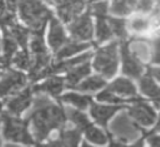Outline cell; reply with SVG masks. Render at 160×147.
I'll return each instance as SVG.
<instances>
[{"label": "cell", "instance_id": "cell-1", "mask_svg": "<svg viewBox=\"0 0 160 147\" xmlns=\"http://www.w3.org/2000/svg\"><path fill=\"white\" fill-rule=\"evenodd\" d=\"M29 121L36 141L41 142L51 131L61 128L66 122L65 111L46 95H38L34 101V109L29 113Z\"/></svg>", "mask_w": 160, "mask_h": 147}, {"label": "cell", "instance_id": "cell-2", "mask_svg": "<svg viewBox=\"0 0 160 147\" xmlns=\"http://www.w3.org/2000/svg\"><path fill=\"white\" fill-rule=\"evenodd\" d=\"M19 11L21 19L32 30H42L45 23L51 19V11L40 0H20Z\"/></svg>", "mask_w": 160, "mask_h": 147}, {"label": "cell", "instance_id": "cell-3", "mask_svg": "<svg viewBox=\"0 0 160 147\" xmlns=\"http://www.w3.org/2000/svg\"><path fill=\"white\" fill-rule=\"evenodd\" d=\"M110 132L116 138V141L111 142V144H122L136 141V138L141 133V129L132 121L130 114L120 113L110 123Z\"/></svg>", "mask_w": 160, "mask_h": 147}, {"label": "cell", "instance_id": "cell-4", "mask_svg": "<svg viewBox=\"0 0 160 147\" xmlns=\"http://www.w3.org/2000/svg\"><path fill=\"white\" fill-rule=\"evenodd\" d=\"M118 43L112 41L98 50L94 68L105 78H111L118 70Z\"/></svg>", "mask_w": 160, "mask_h": 147}, {"label": "cell", "instance_id": "cell-5", "mask_svg": "<svg viewBox=\"0 0 160 147\" xmlns=\"http://www.w3.org/2000/svg\"><path fill=\"white\" fill-rule=\"evenodd\" d=\"M2 122H4V137L8 141L24 143V144L34 143V139L28 129V121H22L18 117H12L9 116L8 113H4Z\"/></svg>", "mask_w": 160, "mask_h": 147}, {"label": "cell", "instance_id": "cell-6", "mask_svg": "<svg viewBox=\"0 0 160 147\" xmlns=\"http://www.w3.org/2000/svg\"><path fill=\"white\" fill-rule=\"evenodd\" d=\"M69 31L74 40L86 41L92 38L94 26L89 14H84L80 16H75V19L69 25Z\"/></svg>", "mask_w": 160, "mask_h": 147}, {"label": "cell", "instance_id": "cell-7", "mask_svg": "<svg viewBox=\"0 0 160 147\" xmlns=\"http://www.w3.org/2000/svg\"><path fill=\"white\" fill-rule=\"evenodd\" d=\"M134 104L130 107L129 113L132 119L139 122L141 126H151L155 122V111L148 103L140 98H134Z\"/></svg>", "mask_w": 160, "mask_h": 147}, {"label": "cell", "instance_id": "cell-8", "mask_svg": "<svg viewBox=\"0 0 160 147\" xmlns=\"http://www.w3.org/2000/svg\"><path fill=\"white\" fill-rule=\"evenodd\" d=\"M26 83V77L18 70H6L4 75L0 78V97L9 95L16 90H19L21 87H24Z\"/></svg>", "mask_w": 160, "mask_h": 147}, {"label": "cell", "instance_id": "cell-9", "mask_svg": "<svg viewBox=\"0 0 160 147\" xmlns=\"http://www.w3.org/2000/svg\"><path fill=\"white\" fill-rule=\"evenodd\" d=\"M121 58H122V72L126 75L131 78H139L142 74L144 68L140 60L130 53L126 43H122L121 45Z\"/></svg>", "mask_w": 160, "mask_h": 147}, {"label": "cell", "instance_id": "cell-10", "mask_svg": "<svg viewBox=\"0 0 160 147\" xmlns=\"http://www.w3.org/2000/svg\"><path fill=\"white\" fill-rule=\"evenodd\" d=\"M55 4L60 19L64 21H70L82 11L85 0H58Z\"/></svg>", "mask_w": 160, "mask_h": 147}, {"label": "cell", "instance_id": "cell-11", "mask_svg": "<svg viewBox=\"0 0 160 147\" xmlns=\"http://www.w3.org/2000/svg\"><path fill=\"white\" fill-rule=\"evenodd\" d=\"M31 103V92L30 89H25L21 93H19L18 95L12 97L11 99H9L8 102V111L18 116L20 113H22Z\"/></svg>", "mask_w": 160, "mask_h": 147}, {"label": "cell", "instance_id": "cell-12", "mask_svg": "<svg viewBox=\"0 0 160 147\" xmlns=\"http://www.w3.org/2000/svg\"><path fill=\"white\" fill-rule=\"evenodd\" d=\"M139 87H140V90H141L142 94L152 98L155 106L156 107H160V85H158L155 83V80L152 79V75L150 73L149 74H145L140 79Z\"/></svg>", "mask_w": 160, "mask_h": 147}, {"label": "cell", "instance_id": "cell-13", "mask_svg": "<svg viewBox=\"0 0 160 147\" xmlns=\"http://www.w3.org/2000/svg\"><path fill=\"white\" fill-rule=\"evenodd\" d=\"M65 43H66V36H65V30H64L62 25L60 24L59 20L51 19L50 30H49V45L54 50H58Z\"/></svg>", "mask_w": 160, "mask_h": 147}, {"label": "cell", "instance_id": "cell-14", "mask_svg": "<svg viewBox=\"0 0 160 147\" xmlns=\"http://www.w3.org/2000/svg\"><path fill=\"white\" fill-rule=\"evenodd\" d=\"M130 53L136 57L140 62H146L151 58L152 45L144 39H134L130 44H128Z\"/></svg>", "mask_w": 160, "mask_h": 147}, {"label": "cell", "instance_id": "cell-15", "mask_svg": "<svg viewBox=\"0 0 160 147\" xmlns=\"http://www.w3.org/2000/svg\"><path fill=\"white\" fill-rule=\"evenodd\" d=\"M65 87V82L62 78L60 77H51L49 78L48 80H45L44 83L41 84H38V85H34L32 90L35 93H48V94H51V95H58L62 92Z\"/></svg>", "mask_w": 160, "mask_h": 147}, {"label": "cell", "instance_id": "cell-16", "mask_svg": "<svg viewBox=\"0 0 160 147\" xmlns=\"http://www.w3.org/2000/svg\"><path fill=\"white\" fill-rule=\"evenodd\" d=\"M120 109V106H101V104H91L90 113L92 118L101 126H106L108 121Z\"/></svg>", "mask_w": 160, "mask_h": 147}, {"label": "cell", "instance_id": "cell-17", "mask_svg": "<svg viewBox=\"0 0 160 147\" xmlns=\"http://www.w3.org/2000/svg\"><path fill=\"white\" fill-rule=\"evenodd\" d=\"M89 74H90V64L88 62H84V63L69 69L68 70V75H66L65 87L74 88L82 78H85Z\"/></svg>", "mask_w": 160, "mask_h": 147}, {"label": "cell", "instance_id": "cell-18", "mask_svg": "<svg viewBox=\"0 0 160 147\" xmlns=\"http://www.w3.org/2000/svg\"><path fill=\"white\" fill-rule=\"evenodd\" d=\"M108 89L116 94H121V95H129V97L136 95V88H135L134 83L130 79L122 78V77L118 78L112 83H110Z\"/></svg>", "mask_w": 160, "mask_h": 147}, {"label": "cell", "instance_id": "cell-19", "mask_svg": "<svg viewBox=\"0 0 160 147\" xmlns=\"http://www.w3.org/2000/svg\"><path fill=\"white\" fill-rule=\"evenodd\" d=\"M92 54L90 52L82 54V55H79L76 58H72V59H69V60H62V62H58L55 63L54 65H49V69H50V74H54V73H60V72H66L84 62H88L89 58L91 57Z\"/></svg>", "mask_w": 160, "mask_h": 147}, {"label": "cell", "instance_id": "cell-20", "mask_svg": "<svg viewBox=\"0 0 160 147\" xmlns=\"http://www.w3.org/2000/svg\"><path fill=\"white\" fill-rule=\"evenodd\" d=\"M90 44L88 43H84V41H79V40H75V41H66L60 49L56 50V58L58 59H64L66 57H70V55H74L76 53H80L82 50H85L86 48H89Z\"/></svg>", "mask_w": 160, "mask_h": 147}, {"label": "cell", "instance_id": "cell-21", "mask_svg": "<svg viewBox=\"0 0 160 147\" xmlns=\"http://www.w3.org/2000/svg\"><path fill=\"white\" fill-rule=\"evenodd\" d=\"M80 142V132L79 129H65L62 131L56 139L50 142L49 144L54 146H76Z\"/></svg>", "mask_w": 160, "mask_h": 147}, {"label": "cell", "instance_id": "cell-22", "mask_svg": "<svg viewBox=\"0 0 160 147\" xmlns=\"http://www.w3.org/2000/svg\"><path fill=\"white\" fill-rule=\"evenodd\" d=\"M126 26L129 28L130 31H132L135 34H142L150 29L151 19H149L145 15H135L128 21Z\"/></svg>", "mask_w": 160, "mask_h": 147}, {"label": "cell", "instance_id": "cell-23", "mask_svg": "<svg viewBox=\"0 0 160 147\" xmlns=\"http://www.w3.org/2000/svg\"><path fill=\"white\" fill-rule=\"evenodd\" d=\"M105 85V79L99 75H94V77H89L82 82H79L74 88L81 92H94L100 89L101 87Z\"/></svg>", "mask_w": 160, "mask_h": 147}, {"label": "cell", "instance_id": "cell-24", "mask_svg": "<svg viewBox=\"0 0 160 147\" xmlns=\"http://www.w3.org/2000/svg\"><path fill=\"white\" fill-rule=\"evenodd\" d=\"M65 114H66V118H69L76 127L78 129H81L84 131L88 126H90V121L88 118V116L80 111H76V109H71V108H66L65 109Z\"/></svg>", "mask_w": 160, "mask_h": 147}, {"label": "cell", "instance_id": "cell-25", "mask_svg": "<svg viewBox=\"0 0 160 147\" xmlns=\"http://www.w3.org/2000/svg\"><path fill=\"white\" fill-rule=\"evenodd\" d=\"M138 0H112L110 5V11L114 15H126L136 5Z\"/></svg>", "mask_w": 160, "mask_h": 147}, {"label": "cell", "instance_id": "cell-26", "mask_svg": "<svg viewBox=\"0 0 160 147\" xmlns=\"http://www.w3.org/2000/svg\"><path fill=\"white\" fill-rule=\"evenodd\" d=\"M61 101L69 104H72L80 109L86 108L91 103V98L89 95H81L78 93H66L61 97Z\"/></svg>", "mask_w": 160, "mask_h": 147}, {"label": "cell", "instance_id": "cell-27", "mask_svg": "<svg viewBox=\"0 0 160 147\" xmlns=\"http://www.w3.org/2000/svg\"><path fill=\"white\" fill-rule=\"evenodd\" d=\"M84 131H85L86 139L94 144H105L108 142V136L100 128H98L92 124L88 126Z\"/></svg>", "mask_w": 160, "mask_h": 147}, {"label": "cell", "instance_id": "cell-28", "mask_svg": "<svg viewBox=\"0 0 160 147\" xmlns=\"http://www.w3.org/2000/svg\"><path fill=\"white\" fill-rule=\"evenodd\" d=\"M6 29H9L10 34L14 36V39L18 41V44H20L24 49H26V44H28V39H29V29L19 25L18 23H14L11 26H9Z\"/></svg>", "mask_w": 160, "mask_h": 147}, {"label": "cell", "instance_id": "cell-29", "mask_svg": "<svg viewBox=\"0 0 160 147\" xmlns=\"http://www.w3.org/2000/svg\"><path fill=\"white\" fill-rule=\"evenodd\" d=\"M112 35L111 28L106 18H99L96 21V40L98 43H104L109 40Z\"/></svg>", "mask_w": 160, "mask_h": 147}, {"label": "cell", "instance_id": "cell-30", "mask_svg": "<svg viewBox=\"0 0 160 147\" xmlns=\"http://www.w3.org/2000/svg\"><path fill=\"white\" fill-rule=\"evenodd\" d=\"M30 48L31 52L34 53L35 57L45 55L48 54V50L44 44V38H42V30H34V35L30 41Z\"/></svg>", "mask_w": 160, "mask_h": 147}, {"label": "cell", "instance_id": "cell-31", "mask_svg": "<svg viewBox=\"0 0 160 147\" xmlns=\"http://www.w3.org/2000/svg\"><path fill=\"white\" fill-rule=\"evenodd\" d=\"M14 23H16L15 20V15H14V10L10 9L5 1L0 0V26L4 28H9Z\"/></svg>", "mask_w": 160, "mask_h": 147}, {"label": "cell", "instance_id": "cell-32", "mask_svg": "<svg viewBox=\"0 0 160 147\" xmlns=\"http://www.w3.org/2000/svg\"><path fill=\"white\" fill-rule=\"evenodd\" d=\"M18 48V41L14 39V36L10 34L9 29H4V57L10 60V58L15 54Z\"/></svg>", "mask_w": 160, "mask_h": 147}, {"label": "cell", "instance_id": "cell-33", "mask_svg": "<svg viewBox=\"0 0 160 147\" xmlns=\"http://www.w3.org/2000/svg\"><path fill=\"white\" fill-rule=\"evenodd\" d=\"M109 25L114 35L120 39H126V21L120 18H109Z\"/></svg>", "mask_w": 160, "mask_h": 147}, {"label": "cell", "instance_id": "cell-34", "mask_svg": "<svg viewBox=\"0 0 160 147\" xmlns=\"http://www.w3.org/2000/svg\"><path fill=\"white\" fill-rule=\"evenodd\" d=\"M12 62L20 69H29L31 67V59H30V55L26 52V49H22L21 52L16 53V55L12 59Z\"/></svg>", "mask_w": 160, "mask_h": 147}, {"label": "cell", "instance_id": "cell-35", "mask_svg": "<svg viewBox=\"0 0 160 147\" xmlns=\"http://www.w3.org/2000/svg\"><path fill=\"white\" fill-rule=\"evenodd\" d=\"M98 101L100 102H105V103H114V104H120V103H124L125 99L120 98L119 95H116V93L109 90V89H105L104 92H100L98 95H96Z\"/></svg>", "mask_w": 160, "mask_h": 147}, {"label": "cell", "instance_id": "cell-36", "mask_svg": "<svg viewBox=\"0 0 160 147\" xmlns=\"http://www.w3.org/2000/svg\"><path fill=\"white\" fill-rule=\"evenodd\" d=\"M90 11L92 15L99 18H106L108 14V3L106 0H98L90 6Z\"/></svg>", "mask_w": 160, "mask_h": 147}, {"label": "cell", "instance_id": "cell-37", "mask_svg": "<svg viewBox=\"0 0 160 147\" xmlns=\"http://www.w3.org/2000/svg\"><path fill=\"white\" fill-rule=\"evenodd\" d=\"M151 60L154 64H160V35L155 39L152 44V53H151Z\"/></svg>", "mask_w": 160, "mask_h": 147}, {"label": "cell", "instance_id": "cell-38", "mask_svg": "<svg viewBox=\"0 0 160 147\" xmlns=\"http://www.w3.org/2000/svg\"><path fill=\"white\" fill-rule=\"evenodd\" d=\"M154 8V0H138L136 3V9L144 14L151 11Z\"/></svg>", "mask_w": 160, "mask_h": 147}, {"label": "cell", "instance_id": "cell-39", "mask_svg": "<svg viewBox=\"0 0 160 147\" xmlns=\"http://www.w3.org/2000/svg\"><path fill=\"white\" fill-rule=\"evenodd\" d=\"M148 143L150 146H160V136H158V134L150 136L148 138Z\"/></svg>", "mask_w": 160, "mask_h": 147}, {"label": "cell", "instance_id": "cell-40", "mask_svg": "<svg viewBox=\"0 0 160 147\" xmlns=\"http://www.w3.org/2000/svg\"><path fill=\"white\" fill-rule=\"evenodd\" d=\"M18 1H19V0H5L6 5H8L10 9H12V10H15V8H16V5H18Z\"/></svg>", "mask_w": 160, "mask_h": 147}, {"label": "cell", "instance_id": "cell-41", "mask_svg": "<svg viewBox=\"0 0 160 147\" xmlns=\"http://www.w3.org/2000/svg\"><path fill=\"white\" fill-rule=\"evenodd\" d=\"M150 72H151L152 77H155L158 80H160V68H154V69H151Z\"/></svg>", "mask_w": 160, "mask_h": 147}, {"label": "cell", "instance_id": "cell-42", "mask_svg": "<svg viewBox=\"0 0 160 147\" xmlns=\"http://www.w3.org/2000/svg\"><path fill=\"white\" fill-rule=\"evenodd\" d=\"M155 131H156V132H160V116H159V121H158V123H156Z\"/></svg>", "mask_w": 160, "mask_h": 147}, {"label": "cell", "instance_id": "cell-43", "mask_svg": "<svg viewBox=\"0 0 160 147\" xmlns=\"http://www.w3.org/2000/svg\"><path fill=\"white\" fill-rule=\"evenodd\" d=\"M45 1H48V3H56L58 0H45Z\"/></svg>", "mask_w": 160, "mask_h": 147}, {"label": "cell", "instance_id": "cell-44", "mask_svg": "<svg viewBox=\"0 0 160 147\" xmlns=\"http://www.w3.org/2000/svg\"><path fill=\"white\" fill-rule=\"evenodd\" d=\"M1 107H2V104H1V102H0V111H1Z\"/></svg>", "mask_w": 160, "mask_h": 147}, {"label": "cell", "instance_id": "cell-45", "mask_svg": "<svg viewBox=\"0 0 160 147\" xmlns=\"http://www.w3.org/2000/svg\"><path fill=\"white\" fill-rule=\"evenodd\" d=\"M91 1H98V0H91Z\"/></svg>", "mask_w": 160, "mask_h": 147}]
</instances>
